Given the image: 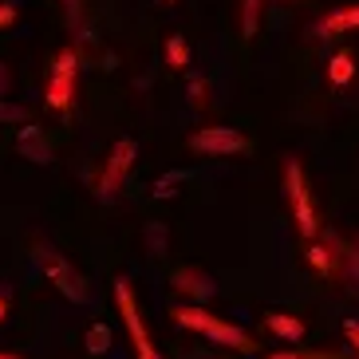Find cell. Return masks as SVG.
<instances>
[{
    "label": "cell",
    "mask_w": 359,
    "mask_h": 359,
    "mask_svg": "<svg viewBox=\"0 0 359 359\" xmlns=\"http://www.w3.org/2000/svg\"><path fill=\"white\" fill-rule=\"evenodd\" d=\"M245 147H249L245 135L233 130V127H201L190 135V150H198L205 158H233V154H241Z\"/></svg>",
    "instance_id": "cell-7"
},
{
    "label": "cell",
    "mask_w": 359,
    "mask_h": 359,
    "mask_svg": "<svg viewBox=\"0 0 359 359\" xmlns=\"http://www.w3.org/2000/svg\"><path fill=\"white\" fill-rule=\"evenodd\" d=\"M60 4H64V12H67V20H79V0H60Z\"/></svg>",
    "instance_id": "cell-26"
},
{
    "label": "cell",
    "mask_w": 359,
    "mask_h": 359,
    "mask_svg": "<svg viewBox=\"0 0 359 359\" xmlns=\"http://www.w3.org/2000/svg\"><path fill=\"white\" fill-rule=\"evenodd\" d=\"M344 336H348V344L359 351V320H348V324H344Z\"/></svg>",
    "instance_id": "cell-23"
},
{
    "label": "cell",
    "mask_w": 359,
    "mask_h": 359,
    "mask_svg": "<svg viewBox=\"0 0 359 359\" xmlns=\"http://www.w3.org/2000/svg\"><path fill=\"white\" fill-rule=\"evenodd\" d=\"M135 138H118L115 147H111V158H107L103 166V178H99V201H115L118 190H123V178L130 174V166H135Z\"/></svg>",
    "instance_id": "cell-6"
},
{
    "label": "cell",
    "mask_w": 359,
    "mask_h": 359,
    "mask_svg": "<svg viewBox=\"0 0 359 359\" xmlns=\"http://www.w3.org/2000/svg\"><path fill=\"white\" fill-rule=\"evenodd\" d=\"M0 359H24V355H16V351H0Z\"/></svg>",
    "instance_id": "cell-28"
},
{
    "label": "cell",
    "mask_w": 359,
    "mask_h": 359,
    "mask_svg": "<svg viewBox=\"0 0 359 359\" xmlns=\"http://www.w3.org/2000/svg\"><path fill=\"white\" fill-rule=\"evenodd\" d=\"M162 4H174V0H162Z\"/></svg>",
    "instance_id": "cell-30"
},
{
    "label": "cell",
    "mask_w": 359,
    "mask_h": 359,
    "mask_svg": "<svg viewBox=\"0 0 359 359\" xmlns=\"http://www.w3.org/2000/svg\"><path fill=\"white\" fill-rule=\"evenodd\" d=\"M36 264H40L43 276H48V280H52V285L60 288L67 300H75V304H87V300H91V288H87V280L75 273V264L67 261V257L60 253L55 245H48V241L36 245Z\"/></svg>",
    "instance_id": "cell-2"
},
{
    "label": "cell",
    "mask_w": 359,
    "mask_h": 359,
    "mask_svg": "<svg viewBox=\"0 0 359 359\" xmlns=\"http://www.w3.org/2000/svg\"><path fill=\"white\" fill-rule=\"evenodd\" d=\"M261 4H264V0H245V4H241V32H245V36H257V20H261Z\"/></svg>",
    "instance_id": "cell-17"
},
{
    "label": "cell",
    "mask_w": 359,
    "mask_h": 359,
    "mask_svg": "<svg viewBox=\"0 0 359 359\" xmlns=\"http://www.w3.org/2000/svg\"><path fill=\"white\" fill-rule=\"evenodd\" d=\"M273 359H339L336 351H276Z\"/></svg>",
    "instance_id": "cell-22"
},
{
    "label": "cell",
    "mask_w": 359,
    "mask_h": 359,
    "mask_svg": "<svg viewBox=\"0 0 359 359\" xmlns=\"http://www.w3.org/2000/svg\"><path fill=\"white\" fill-rule=\"evenodd\" d=\"M264 327H269L273 336L288 339V344H300V339H304V320L285 316V312H269V316H264Z\"/></svg>",
    "instance_id": "cell-11"
},
{
    "label": "cell",
    "mask_w": 359,
    "mask_h": 359,
    "mask_svg": "<svg viewBox=\"0 0 359 359\" xmlns=\"http://www.w3.org/2000/svg\"><path fill=\"white\" fill-rule=\"evenodd\" d=\"M285 190H288V205H292V217H296V229H300V237H316V205H312V194H308V182H304V170H300V162L288 158L285 162Z\"/></svg>",
    "instance_id": "cell-3"
},
{
    "label": "cell",
    "mask_w": 359,
    "mask_h": 359,
    "mask_svg": "<svg viewBox=\"0 0 359 359\" xmlns=\"http://www.w3.org/2000/svg\"><path fill=\"white\" fill-rule=\"evenodd\" d=\"M276 4H292V0H276Z\"/></svg>",
    "instance_id": "cell-29"
},
{
    "label": "cell",
    "mask_w": 359,
    "mask_h": 359,
    "mask_svg": "<svg viewBox=\"0 0 359 359\" xmlns=\"http://www.w3.org/2000/svg\"><path fill=\"white\" fill-rule=\"evenodd\" d=\"M0 123H28V111L20 103H8V99H0Z\"/></svg>",
    "instance_id": "cell-20"
},
{
    "label": "cell",
    "mask_w": 359,
    "mask_h": 359,
    "mask_svg": "<svg viewBox=\"0 0 359 359\" xmlns=\"http://www.w3.org/2000/svg\"><path fill=\"white\" fill-rule=\"evenodd\" d=\"M351 75H355V60H351L348 52H336L327 60V83L332 87H348Z\"/></svg>",
    "instance_id": "cell-12"
},
{
    "label": "cell",
    "mask_w": 359,
    "mask_h": 359,
    "mask_svg": "<svg viewBox=\"0 0 359 359\" xmlns=\"http://www.w3.org/2000/svg\"><path fill=\"white\" fill-rule=\"evenodd\" d=\"M147 249H150V257H154V261L170 253V229L162 222H150L147 225Z\"/></svg>",
    "instance_id": "cell-13"
},
{
    "label": "cell",
    "mask_w": 359,
    "mask_h": 359,
    "mask_svg": "<svg viewBox=\"0 0 359 359\" xmlns=\"http://www.w3.org/2000/svg\"><path fill=\"white\" fill-rule=\"evenodd\" d=\"M186 178V170H174V174H162L158 182H154V198H174V186H178V182Z\"/></svg>",
    "instance_id": "cell-18"
},
{
    "label": "cell",
    "mask_w": 359,
    "mask_h": 359,
    "mask_svg": "<svg viewBox=\"0 0 359 359\" xmlns=\"http://www.w3.org/2000/svg\"><path fill=\"white\" fill-rule=\"evenodd\" d=\"M107 348H111V332H107V324H91L87 327V351H91V355H103Z\"/></svg>",
    "instance_id": "cell-16"
},
{
    "label": "cell",
    "mask_w": 359,
    "mask_h": 359,
    "mask_svg": "<svg viewBox=\"0 0 359 359\" xmlns=\"http://www.w3.org/2000/svg\"><path fill=\"white\" fill-rule=\"evenodd\" d=\"M170 285L178 288V292H186L194 300V304H205L213 292H217V285H213L210 273H201L198 264H186V269H178V273L170 276Z\"/></svg>",
    "instance_id": "cell-8"
},
{
    "label": "cell",
    "mask_w": 359,
    "mask_h": 359,
    "mask_svg": "<svg viewBox=\"0 0 359 359\" xmlns=\"http://www.w3.org/2000/svg\"><path fill=\"white\" fill-rule=\"evenodd\" d=\"M190 107L194 111L205 107V79H198V75H190Z\"/></svg>",
    "instance_id": "cell-21"
},
{
    "label": "cell",
    "mask_w": 359,
    "mask_h": 359,
    "mask_svg": "<svg viewBox=\"0 0 359 359\" xmlns=\"http://www.w3.org/2000/svg\"><path fill=\"white\" fill-rule=\"evenodd\" d=\"M8 91H12V72H8L4 64H0V99L8 95Z\"/></svg>",
    "instance_id": "cell-24"
},
{
    "label": "cell",
    "mask_w": 359,
    "mask_h": 359,
    "mask_svg": "<svg viewBox=\"0 0 359 359\" xmlns=\"http://www.w3.org/2000/svg\"><path fill=\"white\" fill-rule=\"evenodd\" d=\"M16 20V4H0V28Z\"/></svg>",
    "instance_id": "cell-25"
},
{
    "label": "cell",
    "mask_w": 359,
    "mask_h": 359,
    "mask_svg": "<svg viewBox=\"0 0 359 359\" xmlns=\"http://www.w3.org/2000/svg\"><path fill=\"white\" fill-rule=\"evenodd\" d=\"M16 150H20V158L36 162V166H48V162H52V147H48L43 130L32 127V123L20 130V138H16Z\"/></svg>",
    "instance_id": "cell-9"
},
{
    "label": "cell",
    "mask_w": 359,
    "mask_h": 359,
    "mask_svg": "<svg viewBox=\"0 0 359 359\" xmlns=\"http://www.w3.org/2000/svg\"><path fill=\"white\" fill-rule=\"evenodd\" d=\"M348 28H359V4L327 12L324 20L316 24V36H336V32H348Z\"/></svg>",
    "instance_id": "cell-10"
},
{
    "label": "cell",
    "mask_w": 359,
    "mask_h": 359,
    "mask_svg": "<svg viewBox=\"0 0 359 359\" xmlns=\"http://www.w3.org/2000/svg\"><path fill=\"white\" fill-rule=\"evenodd\" d=\"M170 316L178 320L182 327H190V332H201V336H210L213 344H222V348H233V351H257L253 336L249 332H241L237 324H229V320L222 316H210L201 304H178V308H170Z\"/></svg>",
    "instance_id": "cell-1"
},
{
    "label": "cell",
    "mask_w": 359,
    "mask_h": 359,
    "mask_svg": "<svg viewBox=\"0 0 359 359\" xmlns=\"http://www.w3.org/2000/svg\"><path fill=\"white\" fill-rule=\"evenodd\" d=\"M75 72H79V52H75V48H64V52L55 55L52 79H48V91H43V99H48V107H52V111H67V107H72Z\"/></svg>",
    "instance_id": "cell-5"
},
{
    "label": "cell",
    "mask_w": 359,
    "mask_h": 359,
    "mask_svg": "<svg viewBox=\"0 0 359 359\" xmlns=\"http://www.w3.org/2000/svg\"><path fill=\"white\" fill-rule=\"evenodd\" d=\"M166 64L174 67V72H186V67H190V43L182 40V36H170L166 40Z\"/></svg>",
    "instance_id": "cell-14"
},
{
    "label": "cell",
    "mask_w": 359,
    "mask_h": 359,
    "mask_svg": "<svg viewBox=\"0 0 359 359\" xmlns=\"http://www.w3.org/2000/svg\"><path fill=\"white\" fill-rule=\"evenodd\" d=\"M4 316H8V296L0 292V320H4Z\"/></svg>",
    "instance_id": "cell-27"
},
{
    "label": "cell",
    "mask_w": 359,
    "mask_h": 359,
    "mask_svg": "<svg viewBox=\"0 0 359 359\" xmlns=\"http://www.w3.org/2000/svg\"><path fill=\"white\" fill-rule=\"evenodd\" d=\"M115 304H118V316H123V324H127L130 344H135V355H138V359H162V351L154 348V339H150L147 324H142V316H138L135 292H130L127 280H115Z\"/></svg>",
    "instance_id": "cell-4"
},
{
    "label": "cell",
    "mask_w": 359,
    "mask_h": 359,
    "mask_svg": "<svg viewBox=\"0 0 359 359\" xmlns=\"http://www.w3.org/2000/svg\"><path fill=\"white\" fill-rule=\"evenodd\" d=\"M344 261H348V280L351 285H359V233L348 241V253H339Z\"/></svg>",
    "instance_id": "cell-19"
},
{
    "label": "cell",
    "mask_w": 359,
    "mask_h": 359,
    "mask_svg": "<svg viewBox=\"0 0 359 359\" xmlns=\"http://www.w3.org/2000/svg\"><path fill=\"white\" fill-rule=\"evenodd\" d=\"M308 264H312V269H316L320 276H327L332 269H336V257L327 253L324 245H308Z\"/></svg>",
    "instance_id": "cell-15"
}]
</instances>
